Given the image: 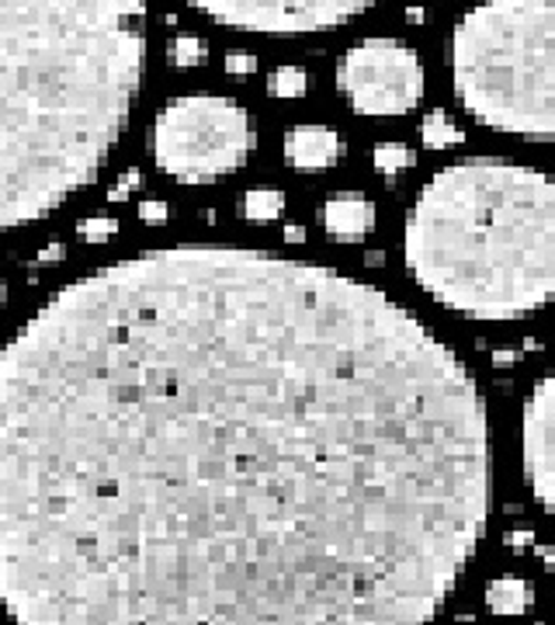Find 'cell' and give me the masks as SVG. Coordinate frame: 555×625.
I'll return each mask as SVG.
<instances>
[{"label":"cell","mask_w":555,"mask_h":625,"mask_svg":"<svg viewBox=\"0 0 555 625\" xmlns=\"http://www.w3.org/2000/svg\"><path fill=\"white\" fill-rule=\"evenodd\" d=\"M490 494L466 362L313 261L150 250L0 347L14 625H427Z\"/></svg>","instance_id":"1"},{"label":"cell","mask_w":555,"mask_h":625,"mask_svg":"<svg viewBox=\"0 0 555 625\" xmlns=\"http://www.w3.org/2000/svg\"><path fill=\"white\" fill-rule=\"evenodd\" d=\"M146 66V0H0V229L98 177Z\"/></svg>","instance_id":"2"},{"label":"cell","mask_w":555,"mask_h":625,"mask_svg":"<svg viewBox=\"0 0 555 625\" xmlns=\"http://www.w3.org/2000/svg\"><path fill=\"white\" fill-rule=\"evenodd\" d=\"M413 282L476 320H514L555 295V181L497 157L437 171L406 213Z\"/></svg>","instance_id":"3"},{"label":"cell","mask_w":555,"mask_h":625,"mask_svg":"<svg viewBox=\"0 0 555 625\" xmlns=\"http://www.w3.org/2000/svg\"><path fill=\"white\" fill-rule=\"evenodd\" d=\"M455 98L493 132L555 136V0H479L451 32Z\"/></svg>","instance_id":"4"},{"label":"cell","mask_w":555,"mask_h":625,"mask_svg":"<svg viewBox=\"0 0 555 625\" xmlns=\"http://www.w3.org/2000/svg\"><path fill=\"white\" fill-rule=\"evenodd\" d=\"M258 143L250 115L219 95H188L156 115L153 160L156 168L188 184L222 177L247 164Z\"/></svg>","instance_id":"5"},{"label":"cell","mask_w":555,"mask_h":625,"mask_svg":"<svg viewBox=\"0 0 555 625\" xmlns=\"http://www.w3.org/2000/svg\"><path fill=\"white\" fill-rule=\"evenodd\" d=\"M337 87L358 115H406L424 101V63L396 39H364L340 56Z\"/></svg>","instance_id":"6"},{"label":"cell","mask_w":555,"mask_h":625,"mask_svg":"<svg viewBox=\"0 0 555 625\" xmlns=\"http://www.w3.org/2000/svg\"><path fill=\"white\" fill-rule=\"evenodd\" d=\"M213 21L261 35H309L347 25L376 0H188Z\"/></svg>","instance_id":"7"},{"label":"cell","mask_w":555,"mask_h":625,"mask_svg":"<svg viewBox=\"0 0 555 625\" xmlns=\"http://www.w3.org/2000/svg\"><path fill=\"white\" fill-rule=\"evenodd\" d=\"M521 449L531 494L555 518V368L531 389L524 403Z\"/></svg>","instance_id":"8"},{"label":"cell","mask_w":555,"mask_h":625,"mask_svg":"<svg viewBox=\"0 0 555 625\" xmlns=\"http://www.w3.org/2000/svg\"><path fill=\"white\" fill-rule=\"evenodd\" d=\"M344 153L340 136L327 126H298L285 136V160L298 171H327Z\"/></svg>","instance_id":"9"},{"label":"cell","mask_w":555,"mask_h":625,"mask_svg":"<svg viewBox=\"0 0 555 625\" xmlns=\"http://www.w3.org/2000/svg\"><path fill=\"white\" fill-rule=\"evenodd\" d=\"M372 226H376V205L364 195H334L323 205V229L340 244L361 240L364 234H372Z\"/></svg>","instance_id":"10"},{"label":"cell","mask_w":555,"mask_h":625,"mask_svg":"<svg viewBox=\"0 0 555 625\" xmlns=\"http://www.w3.org/2000/svg\"><path fill=\"white\" fill-rule=\"evenodd\" d=\"M531 601H535V588L521 581V576H497L486 588V605L497 615H524Z\"/></svg>","instance_id":"11"},{"label":"cell","mask_w":555,"mask_h":625,"mask_svg":"<svg viewBox=\"0 0 555 625\" xmlns=\"http://www.w3.org/2000/svg\"><path fill=\"white\" fill-rule=\"evenodd\" d=\"M421 136H424L427 150H448V147L466 143V132H461L451 115H445V111H431L421 126Z\"/></svg>","instance_id":"12"},{"label":"cell","mask_w":555,"mask_h":625,"mask_svg":"<svg viewBox=\"0 0 555 625\" xmlns=\"http://www.w3.org/2000/svg\"><path fill=\"white\" fill-rule=\"evenodd\" d=\"M285 213V195L274 188H253L243 198V216L253 223H271Z\"/></svg>","instance_id":"13"},{"label":"cell","mask_w":555,"mask_h":625,"mask_svg":"<svg viewBox=\"0 0 555 625\" xmlns=\"http://www.w3.org/2000/svg\"><path fill=\"white\" fill-rule=\"evenodd\" d=\"M268 90L274 98H298L309 90V74L298 66H278L274 74L268 77Z\"/></svg>","instance_id":"14"},{"label":"cell","mask_w":555,"mask_h":625,"mask_svg":"<svg viewBox=\"0 0 555 625\" xmlns=\"http://www.w3.org/2000/svg\"><path fill=\"white\" fill-rule=\"evenodd\" d=\"M413 164V153H410V147H403V143H379L376 147V171L379 174H400L403 168H410Z\"/></svg>","instance_id":"15"},{"label":"cell","mask_w":555,"mask_h":625,"mask_svg":"<svg viewBox=\"0 0 555 625\" xmlns=\"http://www.w3.org/2000/svg\"><path fill=\"white\" fill-rule=\"evenodd\" d=\"M171 63L181 66V69L205 63V42L195 39V35H177L174 45H171Z\"/></svg>","instance_id":"16"},{"label":"cell","mask_w":555,"mask_h":625,"mask_svg":"<svg viewBox=\"0 0 555 625\" xmlns=\"http://www.w3.org/2000/svg\"><path fill=\"white\" fill-rule=\"evenodd\" d=\"M77 234H80L87 244H105L108 237L119 234V223L108 219V216H101V219H84V223L77 226Z\"/></svg>","instance_id":"17"},{"label":"cell","mask_w":555,"mask_h":625,"mask_svg":"<svg viewBox=\"0 0 555 625\" xmlns=\"http://www.w3.org/2000/svg\"><path fill=\"white\" fill-rule=\"evenodd\" d=\"M226 69L233 77H247V74H253V69H258V56H250V53H229L226 56Z\"/></svg>","instance_id":"18"},{"label":"cell","mask_w":555,"mask_h":625,"mask_svg":"<svg viewBox=\"0 0 555 625\" xmlns=\"http://www.w3.org/2000/svg\"><path fill=\"white\" fill-rule=\"evenodd\" d=\"M167 202H156V198H150V202H143L139 205V219L143 223H167Z\"/></svg>","instance_id":"19"},{"label":"cell","mask_w":555,"mask_h":625,"mask_svg":"<svg viewBox=\"0 0 555 625\" xmlns=\"http://www.w3.org/2000/svg\"><path fill=\"white\" fill-rule=\"evenodd\" d=\"M132 188H139V171L122 174V177H119V184H115V188L108 192V198H111V202H122V198H129V192H132Z\"/></svg>","instance_id":"20"},{"label":"cell","mask_w":555,"mask_h":625,"mask_svg":"<svg viewBox=\"0 0 555 625\" xmlns=\"http://www.w3.org/2000/svg\"><path fill=\"white\" fill-rule=\"evenodd\" d=\"M66 258V247L63 244H50L45 250H39V265H53V261H63Z\"/></svg>","instance_id":"21"},{"label":"cell","mask_w":555,"mask_h":625,"mask_svg":"<svg viewBox=\"0 0 555 625\" xmlns=\"http://www.w3.org/2000/svg\"><path fill=\"white\" fill-rule=\"evenodd\" d=\"M531 542H535V539H531V531H511V536H507V546H511V549H524Z\"/></svg>","instance_id":"22"},{"label":"cell","mask_w":555,"mask_h":625,"mask_svg":"<svg viewBox=\"0 0 555 625\" xmlns=\"http://www.w3.org/2000/svg\"><path fill=\"white\" fill-rule=\"evenodd\" d=\"M285 240L289 244H303L306 240V229L303 226H285Z\"/></svg>","instance_id":"23"},{"label":"cell","mask_w":555,"mask_h":625,"mask_svg":"<svg viewBox=\"0 0 555 625\" xmlns=\"http://www.w3.org/2000/svg\"><path fill=\"white\" fill-rule=\"evenodd\" d=\"M406 21H410V25H421V21H424V8H421V4L406 8Z\"/></svg>","instance_id":"24"},{"label":"cell","mask_w":555,"mask_h":625,"mask_svg":"<svg viewBox=\"0 0 555 625\" xmlns=\"http://www.w3.org/2000/svg\"><path fill=\"white\" fill-rule=\"evenodd\" d=\"M514 358H518L514 352H497V355H493V362H497V365H511Z\"/></svg>","instance_id":"25"},{"label":"cell","mask_w":555,"mask_h":625,"mask_svg":"<svg viewBox=\"0 0 555 625\" xmlns=\"http://www.w3.org/2000/svg\"><path fill=\"white\" fill-rule=\"evenodd\" d=\"M535 552H538V556H545V560L555 567V549H552V546H535Z\"/></svg>","instance_id":"26"},{"label":"cell","mask_w":555,"mask_h":625,"mask_svg":"<svg viewBox=\"0 0 555 625\" xmlns=\"http://www.w3.org/2000/svg\"><path fill=\"white\" fill-rule=\"evenodd\" d=\"M0 295H4V285H0Z\"/></svg>","instance_id":"27"}]
</instances>
